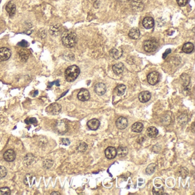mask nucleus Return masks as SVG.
Masks as SVG:
<instances>
[{"mask_svg": "<svg viewBox=\"0 0 195 195\" xmlns=\"http://www.w3.org/2000/svg\"><path fill=\"white\" fill-rule=\"evenodd\" d=\"M77 42V35L72 30H67L62 34V43L64 46L70 48L75 46Z\"/></svg>", "mask_w": 195, "mask_h": 195, "instance_id": "obj_1", "label": "nucleus"}, {"mask_svg": "<svg viewBox=\"0 0 195 195\" xmlns=\"http://www.w3.org/2000/svg\"><path fill=\"white\" fill-rule=\"evenodd\" d=\"M80 73V69L76 65L69 67L65 72V78L68 82H73L75 80Z\"/></svg>", "mask_w": 195, "mask_h": 195, "instance_id": "obj_2", "label": "nucleus"}, {"mask_svg": "<svg viewBox=\"0 0 195 195\" xmlns=\"http://www.w3.org/2000/svg\"><path fill=\"white\" fill-rule=\"evenodd\" d=\"M158 45L159 44L155 38H152L145 41L143 46L145 51L148 53H152L156 50L158 48Z\"/></svg>", "mask_w": 195, "mask_h": 195, "instance_id": "obj_3", "label": "nucleus"}, {"mask_svg": "<svg viewBox=\"0 0 195 195\" xmlns=\"http://www.w3.org/2000/svg\"><path fill=\"white\" fill-rule=\"evenodd\" d=\"M61 111V106L58 103H53L48 106L46 109V111L50 115H58Z\"/></svg>", "mask_w": 195, "mask_h": 195, "instance_id": "obj_4", "label": "nucleus"}, {"mask_svg": "<svg viewBox=\"0 0 195 195\" xmlns=\"http://www.w3.org/2000/svg\"><path fill=\"white\" fill-rule=\"evenodd\" d=\"M55 130L60 134H64L68 131V126L64 121H58L55 124Z\"/></svg>", "mask_w": 195, "mask_h": 195, "instance_id": "obj_5", "label": "nucleus"}, {"mask_svg": "<svg viewBox=\"0 0 195 195\" xmlns=\"http://www.w3.org/2000/svg\"><path fill=\"white\" fill-rule=\"evenodd\" d=\"M159 73L157 72H152L149 73L147 77L148 81L150 85H154L159 81Z\"/></svg>", "mask_w": 195, "mask_h": 195, "instance_id": "obj_6", "label": "nucleus"}, {"mask_svg": "<svg viewBox=\"0 0 195 195\" xmlns=\"http://www.w3.org/2000/svg\"><path fill=\"white\" fill-rule=\"evenodd\" d=\"M11 56V52L6 47L0 48V60L2 61L8 60Z\"/></svg>", "mask_w": 195, "mask_h": 195, "instance_id": "obj_7", "label": "nucleus"}, {"mask_svg": "<svg viewBox=\"0 0 195 195\" xmlns=\"http://www.w3.org/2000/svg\"><path fill=\"white\" fill-rule=\"evenodd\" d=\"M123 49L120 47L113 48L109 51V54L115 60L119 59L123 55Z\"/></svg>", "mask_w": 195, "mask_h": 195, "instance_id": "obj_8", "label": "nucleus"}, {"mask_svg": "<svg viewBox=\"0 0 195 195\" xmlns=\"http://www.w3.org/2000/svg\"><path fill=\"white\" fill-rule=\"evenodd\" d=\"M106 91V85L102 82L97 83L94 87V92L99 96H103Z\"/></svg>", "mask_w": 195, "mask_h": 195, "instance_id": "obj_9", "label": "nucleus"}, {"mask_svg": "<svg viewBox=\"0 0 195 195\" xmlns=\"http://www.w3.org/2000/svg\"><path fill=\"white\" fill-rule=\"evenodd\" d=\"M77 97L81 101H85L89 99L90 94L89 91L86 89H82L78 93Z\"/></svg>", "mask_w": 195, "mask_h": 195, "instance_id": "obj_10", "label": "nucleus"}, {"mask_svg": "<svg viewBox=\"0 0 195 195\" xmlns=\"http://www.w3.org/2000/svg\"><path fill=\"white\" fill-rule=\"evenodd\" d=\"M105 155L106 157L108 159H114L117 155V150L114 147H109L105 149Z\"/></svg>", "mask_w": 195, "mask_h": 195, "instance_id": "obj_11", "label": "nucleus"}, {"mask_svg": "<svg viewBox=\"0 0 195 195\" xmlns=\"http://www.w3.org/2000/svg\"><path fill=\"white\" fill-rule=\"evenodd\" d=\"M128 122L127 119L124 117H119L117 120L116 123V126L120 129H124L126 128L128 126Z\"/></svg>", "mask_w": 195, "mask_h": 195, "instance_id": "obj_12", "label": "nucleus"}, {"mask_svg": "<svg viewBox=\"0 0 195 195\" xmlns=\"http://www.w3.org/2000/svg\"><path fill=\"white\" fill-rule=\"evenodd\" d=\"M4 157L6 161L12 162L16 158V153L13 150L9 149L5 152L4 155Z\"/></svg>", "mask_w": 195, "mask_h": 195, "instance_id": "obj_13", "label": "nucleus"}, {"mask_svg": "<svg viewBox=\"0 0 195 195\" xmlns=\"http://www.w3.org/2000/svg\"><path fill=\"white\" fill-rule=\"evenodd\" d=\"M151 94L148 91H144L140 93L138 96V99L143 103H147L150 99Z\"/></svg>", "mask_w": 195, "mask_h": 195, "instance_id": "obj_14", "label": "nucleus"}, {"mask_svg": "<svg viewBox=\"0 0 195 195\" xmlns=\"http://www.w3.org/2000/svg\"><path fill=\"white\" fill-rule=\"evenodd\" d=\"M155 24L154 20L151 17H145L143 21V26L147 29H151L153 27Z\"/></svg>", "mask_w": 195, "mask_h": 195, "instance_id": "obj_15", "label": "nucleus"}, {"mask_svg": "<svg viewBox=\"0 0 195 195\" xmlns=\"http://www.w3.org/2000/svg\"><path fill=\"white\" fill-rule=\"evenodd\" d=\"M100 125V123L99 120H98L97 119H95V118H93V119L89 120L87 123V126H88V128L93 130H97L99 128Z\"/></svg>", "mask_w": 195, "mask_h": 195, "instance_id": "obj_16", "label": "nucleus"}, {"mask_svg": "<svg viewBox=\"0 0 195 195\" xmlns=\"http://www.w3.org/2000/svg\"><path fill=\"white\" fill-rule=\"evenodd\" d=\"M18 54L21 61L23 62H26V61L29 58L30 53L28 50L25 49H22L20 50Z\"/></svg>", "mask_w": 195, "mask_h": 195, "instance_id": "obj_17", "label": "nucleus"}, {"mask_svg": "<svg viewBox=\"0 0 195 195\" xmlns=\"http://www.w3.org/2000/svg\"><path fill=\"white\" fill-rule=\"evenodd\" d=\"M112 69H113V72L116 74L119 75L123 72L124 69V66L123 63L118 62V63H116L113 66Z\"/></svg>", "mask_w": 195, "mask_h": 195, "instance_id": "obj_18", "label": "nucleus"}, {"mask_svg": "<svg viewBox=\"0 0 195 195\" xmlns=\"http://www.w3.org/2000/svg\"><path fill=\"white\" fill-rule=\"evenodd\" d=\"M128 35L132 39L138 40L140 35V32L139 29L137 28H133L129 30Z\"/></svg>", "mask_w": 195, "mask_h": 195, "instance_id": "obj_19", "label": "nucleus"}, {"mask_svg": "<svg viewBox=\"0 0 195 195\" xmlns=\"http://www.w3.org/2000/svg\"><path fill=\"white\" fill-rule=\"evenodd\" d=\"M16 9V5L12 1L9 2L6 6V11L9 13L11 17H12L15 14Z\"/></svg>", "mask_w": 195, "mask_h": 195, "instance_id": "obj_20", "label": "nucleus"}, {"mask_svg": "<svg viewBox=\"0 0 195 195\" xmlns=\"http://www.w3.org/2000/svg\"><path fill=\"white\" fill-rule=\"evenodd\" d=\"M147 133L149 138H154L157 136L159 133V130L156 128L154 126H150L147 129Z\"/></svg>", "mask_w": 195, "mask_h": 195, "instance_id": "obj_21", "label": "nucleus"}, {"mask_svg": "<svg viewBox=\"0 0 195 195\" xmlns=\"http://www.w3.org/2000/svg\"><path fill=\"white\" fill-rule=\"evenodd\" d=\"M194 49V45L191 43H186L183 46V51L185 53H191Z\"/></svg>", "mask_w": 195, "mask_h": 195, "instance_id": "obj_22", "label": "nucleus"}, {"mask_svg": "<svg viewBox=\"0 0 195 195\" xmlns=\"http://www.w3.org/2000/svg\"><path fill=\"white\" fill-rule=\"evenodd\" d=\"M60 26L58 25H52L50 27L49 32L50 35H53V36H57L58 35L60 34Z\"/></svg>", "mask_w": 195, "mask_h": 195, "instance_id": "obj_23", "label": "nucleus"}, {"mask_svg": "<svg viewBox=\"0 0 195 195\" xmlns=\"http://www.w3.org/2000/svg\"><path fill=\"white\" fill-rule=\"evenodd\" d=\"M33 160H34L33 155H32L31 153H28L24 157L23 162L26 165L28 166V165H30L32 164Z\"/></svg>", "mask_w": 195, "mask_h": 195, "instance_id": "obj_24", "label": "nucleus"}, {"mask_svg": "<svg viewBox=\"0 0 195 195\" xmlns=\"http://www.w3.org/2000/svg\"><path fill=\"white\" fill-rule=\"evenodd\" d=\"M143 124L141 123H135V124H133L132 126V131H133L134 132H137V133H140L141 132L143 129Z\"/></svg>", "mask_w": 195, "mask_h": 195, "instance_id": "obj_25", "label": "nucleus"}, {"mask_svg": "<svg viewBox=\"0 0 195 195\" xmlns=\"http://www.w3.org/2000/svg\"><path fill=\"white\" fill-rule=\"evenodd\" d=\"M126 90V86L123 84L118 85L116 88V92L118 96H122Z\"/></svg>", "mask_w": 195, "mask_h": 195, "instance_id": "obj_26", "label": "nucleus"}, {"mask_svg": "<svg viewBox=\"0 0 195 195\" xmlns=\"http://www.w3.org/2000/svg\"><path fill=\"white\" fill-rule=\"evenodd\" d=\"M117 153V155H118V156L124 157L128 154V148L126 147L121 146V147H119L118 148Z\"/></svg>", "mask_w": 195, "mask_h": 195, "instance_id": "obj_27", "label": "nucleus"}, {"mask_svg": "<svg viewBox=\"0 0 195 195\" xmlns=\"http://www.w3.org/2000/svg\"><path fill=\"white\" fill-rule=\"evenodd\" d=\"M181 79L183 83V85L185 87H186L190 83V78L189 76L186 74H183L181 76Z\"/></svg>", "mask_w": 195, "mask_h": 195, "instance_id": "obj_28", "label": "nucleus"}, {"mask_svg": "<svg viewBox=\"0 0 195 195\" xmlns=\"http://www.w3.org/2000/svg\"><path fill=\"white\" fill-rule=\"evenodd\" d=\"M179 174L183 179H185L188 174V170L185 167H182L179 169Z\"/></svg>", "mask_w": 195, "mask_h": 195, "instance_id": "obj_29", "label": "nucleus"}, {"mask_svg": "<svg viewBox=\"0 0 195 195\" xmlns=\"http://www.w3.org/2000/svg\"><path fill=\"white\" fill-rule=\"evenodd\" d=\"M156 164H150V165H149L147 169H146V173L148 174H152L153 172H155V169H156Z\"/></svg>", "mask_w": 195, "mask_h": 195, "instance_id": "obj_30", "label": "nucleus"}, {"mask_svg": "<svg viewBox=\"0 0 195 195\" xmlns=\"http://www.w3.org/2000/svg\"><path fill=\"white\" fill-rule=\"evenodd\" d=\"M87 148H88V145L85 143L82 142L77 147V149L80 152H84L87 149Z\"/></svg>", "mask_w": 195, "mask_h": 195, "instance_id": "obj_31", "label": "nucleus"}, {"mask_svg": "<svg viewBox=\"0 0 195 195\" xmlns=\"http://www.w3.org/2000/svg\"><path fill=\"white\" fill-rule=\"evenodd\" d=\"M11 195V190L8 187H3L0 188V195Z\"/></svg>", "mask_w": 195, "mask_h": 195, "instance_id": "obj_32", "label": "nucleus"}, {"mask_svg": "<svg viewBox=\"0 0 195 195\" xmlns=\"http://www.w3.org/2000/svg\"><path fill=\"white\" fill-rule=\"evenodd\" d=\"M53 161L49 159L45 160L43 162L44 167L46 169L50 168L53 166Z\"/></svg>", "mask_w": 195, "mask_h": 195, "instance_id": "obj_33", "label": "nucleus"}, {"mask_svg": "<svg viewBox=\"0 0 195 195\" xmlns=\"http://www.w3.org/2000/svg\"><path fill=\"white\" fill-rule=\"evenodd\" d=\"M7 174V169L5 167L0 166V179L5 177Z\"/></svg>", "mask_w": 195, "mask_h": 195, "instance_id": "obj_34", "label": "nucleus"}, {"mask_svg": "<svg viewBox=\"0 0 195 195\" xmlns=\"http://www.w3.org/2000/svg\"><path fill=\"white\" fill-rule=\"evenodd\" d=\"M163 192H164V189L162 188H153V194L154 195H162Z\"/></svg>", "mask_w": 195, "mask_h": 195, "instance_id": "obj_35", "label": "nucleus"}, {"mask_svg": "<svg viewBox=\"0 0 195 195\" xmlns=\"http://www.w3.org/2000/svg\"><path fill=\"white\" fill-rule=\"evenodd\" d=\"M178 120H179V122L180 124H185L186 121H187V117L185 115H183V116H181L179 118H178Z\"/></svg>", "mask_w": 195, "mask_h": 195, "instance_id": "obj_36", "label": "nucleus"}, {"mask_svg": "<svg viewBox=\"0 0 195 195\" xmlns=\"http://www.w3.org/2000/svg\"><path fill=\"white\" fill-rule=\"evenodd\" d=\"M178 5L180 6H184L188 2V0H176Z\"/></svg>", "mask_w": 195, "mask_h": 195, "instance_id": "obj_37", "label": "nucleus"}, {"mask_svg": "<svg viewBox=\"0 0 195 195\" xmlns=\"http://www.w3.org/2000/svg\"><path fill=\"white\" fill-rule=\"evenodd\" d=\"M18 45L21 46V47H23V48H26V47H27L28 45V42L26 41L25 40H23L22 41H21V42L18 44Z\"/></svg>", "mask_w": 195, "mask_h": 195, "instance_id": "obj_38", "label": "nucleus"}, {"mask_svg": "<svg viewBox=\"0 0 195 195\" xmlns=\"http://www.w3.org/2000/svg\"><path fill=\"white\" fill-rule=\"evenodd\" d=\"M62 143L65 145H69L70 144V141L68 138H62Z\"/></svg>", "mask_w": 195, "mask_h": 195, "instance_id": "obj_39", "label": "nucleus"}, {"mask_svg": "<svg viewBox=\"0 0 195 195\" xmlns=\"http://www.w3.org/2000/svg\"><path fill=\"white\" fill-rule=\"evenodd\" d=\"M171 49H167V50L165 52V53L163 54L162 58H163L164 59H165V57H167V56L168 54H169V53H171Z\"/></svg>", "mask_w": 195, "mask_h": 195, "instance_id": "obj_40", "label": "nucleus"}, {"mask_svg": "<svg viewBox=\"0 0 195 195\" xmlns=\"http://www.w3.org/2000/svg\"><path fill=\"white\" fill-rule=\"evenodd\" d=\"M29 123L31 124H35L37 123V121L35 118H31L29 119Z\"/></svg>", "mask_w": 195, "mask_h": 195, "instance_id": "obj_41", "label": "nucleus"}, {"mask_svg": "<svg viewBox=\"0 0 195 195\" xmlns=\"http://www.w3.org/2000/svg\"><path fill=\"white\" fill-rule=\"evenodd\" d=\"M51 195H60V193H58V192H52V194H51Z\"/></svg>", "mask_w": 195, "mask_h": 195, "instance_id": "obj_42", "label": "nucleus"}, {"mask_svg": "<svg viewBox=\"0 0 195 195\" xmlns=\"http://www.w3.org/2000/svg\"><path fill=\"white\" fill-rule=\"evenodd\" d=\"M56 83V85H57V86H59V84H58V81H57Z\"/></svg>", "mask_w": 195, "mask_h": 195, "instance_id": "obj_43", "label": "nucleus"}]
</instances>
